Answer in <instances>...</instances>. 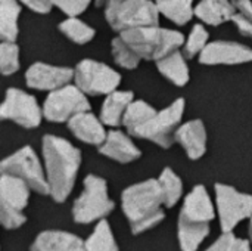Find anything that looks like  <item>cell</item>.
I'll list each match as a JSON object with an SVG mask.
<instances>
[{
  "label": "cell",
  "instance_id": "24",
  "mask_svg": "<svg viewBox=\"0 0 252 251\" xmlns=\"http://www.w3.org/2000/svg\"><path fill=\"white\" fill-rule=\"evenodd\" d=\"M157 114V109L145 101H133L123 118V124L127 132L136 138L137 132Z\"/></svg>",
  "mask_w": 252,
  "mask_h": 251
},
{
  "label": "cell",
  "instance_id": "22",
  "mask_svg": "<svg viewBox=\"0 0 252 251\" xmlns=\"http://www.w3.org/2000/svg\"><path fill=\"white\" fill-rule=\"evenodd\" d=\"M157 68L167 80L173 84L183 87L189 81V67L186 64V56L177 50L168 53L167 56L157 61Z\"/></svg>",
  "mask_w": 252,
  "mask_h": 251
},
{
  "label": "cell",
  "instance_id": "40",
  "mask_svg": "<svg viewBox=\"0 0 252 251\" xmlns=\"http://www.w3.org/2000/svg\"><path fill=\"white\" fill-rule=\"evenodd\" d=\"M250 238H251V243H252V215L250 216Z\"/></svg>",
  "mask_w": 252,
  "mask_h": 251
},
{
  "label": "cell",
  "instance_id": "6",
  "mask_svg": "<svg viewBox=\"0 0 252 251\" xmlns=\"http://www.w3.org/2000/svg\"><path fill=\"white\" fill-rule=\"evenodd\" d=\"M74 81L86 95L100 96L117 90L121 75L106 64L94 59H83L74 68Z\"/></svg>",
  "mask_w": 252,
  "mask_h": 251
},
{
  "label": "cell",
  "instance_id": "13",
  "mask_svg": "<svg viewBox=\"0 0 252 251\" xmlns=\"http://www.w3.org/2000/svg\"><path fill=\"white\" fill-rule=\"evenodd\" d=\"M74 78V70L66 67L49 65L44 62L32 64L25 72V83L35 90H56L66 86Z\"/></svg>",
  "mask_w": 252,
  "mask_h": 251
},
{
  "label": "cell",
  "instance_id": "8",
  "mask_svg": "<svg viewBox=\"0 0 252 251\" xmlns=\"http://www.w3.org/2000/svg\"><path fill=\"white\" fill-rule=\"evenodd\" d=\"M0 172L24 179L32 191L41 195H50L47 176L31 146H24L4 158L0 164Z\"/></svg>",
  "mask_w": 252,
  "mask_h": 251
},
{
  "label": "cell",
  "instance_id": "10",
  "mask_svg": "<svg viewBox=\"0 0 252 251\" xmlns=\"http://www.w3.org/2000/svg\"><path fill=\"white\" fill-rule=\"evenodd\" d=\"M216 201L223 232H232L252 215V195L242 194L233 186L216 183Z\"/></svg>",
  "mask_w": 252,
  "mask_h": 251
},
{
  "label": "cell",
  "instance_id": "35",
  "mask_svg": "<svg viewBox=\"0 0 252 251\" xmlns=\"http://www.w3.org/2000/svg\"><path fill=\"white\" fill-rule=\"evenodd\" d=\"M0 222L6 229H18L27 222V217L22 212L0 207Z\"/></svg>",
  "mask_w": 252,
  "mask_h": 251
},
{
  "label": "cell",
  "instance_id": "7",
  "mask_svg": "<svg viewBox=\"0 0 252 251\" xmlns=\"http://www.w3.org/2000/svg\"><path fill=\"white\" fill-rule=\"evenodd\" d=\"M86 111H90V102L77 84L52 90L43 104V115L52 123L69 121L74 115Z\"/></svg>",
  "mask_w": 252,
  "mask_h": 251
},
{
  "label": "cell",
  "instance_id": "23",
  "mask_svg": "<svg viewBox=\"0 0 252 251\" xmlns=\"http://www.w3.org/2000/svg\"><path fill=\"white\" fill-rule=\"evenodd\" d=\"M210 234V223H193L179 219L177 237L182 251H196Z\"/></svg>",
  "mask_w": 252,
  "mask_h": 251
},
{
  "label": "cell",
  "instance_id": "14",
  "mask_svg": "<svg viewBox=\"0 0 252 251\" xmlns=\"http://www.w3.org/2000/svg\"><path fill=\"white\" fill-rule=\"evenodd\" d=\"M214 217L216 212L207 188L204 185H196L185 198L179 219L193 223H210Z\"/></svg>",
  "mask_w": 252,
  "mask_h": 251
},
{
  "label": "cell",
  "instance_id": "32",
  "mask_svg": "<svg viewBox=\"0 0 252 251\" xmlns=\"http://www.w3.org/2000/svg\"><path fill=\"white\" fill-rule=\"evenodd\" d=\"M208 37H210V34L204 25H201V24L193 25L188 40L185 41V56L190 59V58L196 56L198 53H201L205 49V46L208 44Z\"/></svg>",
  "mask_w": 252,
  "mask_h": 251
},
{
  "label": "cell",
  "instance_id": "33",
  "mask_svg": "<svg viewBox=\"0 0 252 251\" xmlns=\"http://www.w3.org/2000/svg\"><path fill=\"white\" fill-rule=\"evenodd\" d=\"M205 251H251L247 240L235 237L232 232H223V235Z\"/></svg>",
  "mask_w": 252,
  "mask_h": 251
},
{
  "label": "cell",
  "instance_id": "20",
  "mask_svg": "<svg viewBox=\"0 0 252 251\" xmlns=\"http://www.w3.org/2000/svg\"><path fill=\"white\" fill-rule=\"evenodd\" d=\"M236 12L233 0H201L195 6V16L213 27L232 21Z\"/></svg>",
  "mask_w": 252,
  "mask_h": 251
},
{
  "label": "cell",
  "instance_id": "34",
  "mask_svg": "<svg viewBox=\"0 0 252 251\" xmlns=\"http://www.w3.org/2000/svg\"><path fill=\"white\" fill-rule=\"evenodd\" d=\"M52 1L53 6L61 9L68 16H78L92 3V0H52Z\"/></svg>",
  "mask_w": 252,
  "mask_h": 251
},
{
  "label": "cell",
  "instance_id": "18",
  "mask_svg": "<svg viewBox=\"0 0 252 251\" xmlns=\"http://www.w3.org/2000/svg\"><path fill=\"white\" fill-rule=\"evenodd\" d=\"M30 185L13 175L0 176V207L24 212L30 200Z\"/></svg>",
  "mask_w": 252,
  "mask_h": 251
},
{
  "label": "cell",
  "instance_id": "36",
  "mask_svg": "<svg viewBox=\"0 0 252 251\" xmlns=\"http://www.w3.org/2000/svg\"><path fill=\"white\" fill-rule=\"evenodd\" d=\"M22 4H25L27 7H30L32 12L35 13H49L53 7V1L52 0H19Z\"/></svg>",
  "mask_w": 252,
  "mask_h": 251
},
{
  "label": "cell",
  "instance_id": "12",
  "mask_svg": "<svg viewBox=\"0 0 252 251\" xmlns=\"http://www.w3.org/2000/svg\"><path fill=\"white\" fill-rule=\"evenodd\" d=\"M252 62V49L236 43L217 40L208 43L199 53V64L202 65H239Z\"/></svg>",
  "mask_w": 252,
  "mask_h": 251
},
{
  "label": "cell",
  "instance_id": "21",
  "mask_svg": "<svg viewBox=\"0 0 252 251\" xmlns=\"http://www.w3.org/2000/svg\"><path fill=\"white\" fill-rule=\"evenodd\" d=\"M133 92L123 90H114L112 93L106 95L100 109V120L103 121V124L111 127L123 124L124 114L128 105L133 102Z\"/></svg>",
  "mask_w": 252,
  "mask_h": 251
},
{
  "label": "cell",
  "instance_id": "3",
  "mask_svg": "<svg viewBox=\"0 0 252 251\" xmlns=\"http://www.w3.org/2000/svg\"><path fill=\"white\" fill-rule=\"evenodd\" d=\"M142 59L158 61L185 44V36L177 30L158 25L137 27L120 33Z\"/></svg>",
  "mask_w": 252,
  "mask_h": 251
},
{
  "label": "cell",
  "instance_id": "2",
  "mask_svg": "<svg viewBox=\"0 0 252 251\" xmlns=\"http://www.w3.org/2000/svg\"><path fill=\"white\" fill-rule=\"evenodd\" d=\"M164 194L158 179L131 185L121 195V207L130 223L133 235L143 234L165 219L162 210Z\"/></svg>",
  "mask_w": 252,
  "mask_h": 251
},
{
  "label": "cell",
  "instance_id": "16",
  "mask_svg": "<svg viewBox=\"0 0 252 251\" xmlns=\"http://www.w3.org/2000/svg\"><path fill=\"white\" fill-rule=\"evenodd\" d=\"M99 152L117 163L127 164L140 158L142 151L133 143V141L120 130H111L105 142L99 146Z\"/></svg>",
  "mask_w": 252,
  "mask_h": 251
},
{
  "label": "cell",
  "instance_id": "25",
  "mask_svg": "<svg viewBox=\"0 0 252 251\" xmlns=\"http://www.w3.org/2000/svg\"><path fill=\"white\" fill-rule=\"evenodd\" d=\"M19 0H0V38L15 41L18 37V18L21 13Z\"/></svg>",
  "mask_w": 252,
  "mask_h": 251
},
{
  "label": "cell",
  "instance_id": "28",
  "mask_svg": "<svg viewBox=\"0 0 252 251\" xmlns=\"http://www.w3.org/2000/svg\"><path fill=\"white\" fill-rule=\"evenodd\" d=\"M158 182L161 185L162 194H164V206L165 209H171L177 204V201L180 200L182 194H183V183L182 179L170 169L165 167L159 178Z\"/></svg>",
  "mask_w": 252,
  "mask_h": 251
},
{
  "label": "cell",
  "instance_id": "5",
  "mask_svg": "<svg viewBox=\"0 0 252 251\" xmlns=\"http://www.w3.org/2000/svg\"><path fill=\"white\" fill-rule=\"evenodd\" d=\"M115 209V203L108 195V183L105 179L89 175L84 179V189L72 206V219L75 223L87 225L102 220Z\"/></svg>",
  "mask_w": 252,
  "mask_h": 251
},
{
  "label": "cell",
  "instance_id": "31",
  "mask_svg": "<svg viewBox=\"0 0 252 251\" xmlns=\"http://www.w3.org/2000/svg\"><path fill=\"white\" fill-rule=\"evenodd\" d=\"M0 70L3 75L15 74L19 70V47L15 44V41H1Z\"/></svg>",
  "mask_w": 252,
  "mask_h": 251
},
{
  "label": "cell",
  "instance_id": "38",
  "mask_svg": "<svg viewBox=\"0 0 252 251\" xmlns=\"http://www.w3.org/2000/svg\"><path fill=\"white\" fill-rule=\"evenodd\" d=\"M238 12L244 13L248 19L252 21V1L251 0H233Z\"/></svg>",
  "mask_w": 252,
  "mask_h": 251
},
{
  "label": "cell",
  "instance_id": "19",
  "mask_svg": "<svg viewBox=\"0 0 252 251\" xmlns=\"http://www.w3.org/2000/svg\"><path fill=\"white\" fill-rule=\"evenodd\" d=\"M30 251H86V241L63 231H44L32 243Z\"/></svg>",
  "mask_w": 252,
  "mask_h": 251
},
{
  "label": "cell",
  "instance_id": "37",
  "mask_svg": "<svg viewBox=\"0 0 252 251\" xmlns=\"http://www.w3.org/2000/svg\"><path fill=\"white\" fill-rule=\"evenodd\" d=\"M232 21H233V24L236 25V28L239 30V33L241 34H244V36H248V37H251L252 38V21L251 19H248L244 13H241V12H236L235 13V16L232 18Z\"/></svg>",
  "mask_w": 252,
  "mask_h": 251
},
{
  "label": "cell",
  "instance_id": "15",
  "mask_svg": "<svg viewBox=\"0 0 252 251\" xmlns=\"http://www.w3.org/2000/svg\"><path fill=\"white\" fill-rule=\"evenodd\" d=\"M68 129L78 141L94 146H100L108 136L103 127V121L90 111L74 115L68 121Z\"/></svg>",
  "mask_w": 252,
  "mask_h": 251
},
{
  "label": "cell",
  "instance_id": "4",
  "mask_svg": "<svg viewBox=\"0 0 252 251\" xmlns=\"http://www.w3.org/2000/svg\"><path fill=\"white\" fill-rule=\"evenodd\" d=\"M105 19L114 31L159 25V10L152 0H109L105 6Z\"/></svg>",
  "mask_w": 252,
  "mask_h": 251
},
{
  "label": "cell",
  "instance_id": "1",
  "mask_svg": "<svg viewBox=\"0 0 252 251\" xmlns=\"http://www.w3.org/2000/svg\"><path fill=\"white\" fill-rule=\"evenodd\" d=\"M43 158L50 197L55 203H65L81 166V152L66 139L46 135L43 138Z\"/></svg>",
  "mask_w": 252,
  "mask_h": 251
},
{
  "label": "cell",
  "instance_id": "11",
  "mask_svg": "<svg viewBox=\"0 0 252 251\" xmlns=\"http://www.w3.org/2000/svg\"><path fill=\"white\" fill-rule=\"evenodd\" d=\"M0 117L1 120L13 121L25 129H34L41 123V117L44 115L32 95L19 89H7L0 107Z\"/></svg>",
  "mask_w": 252,
  "mask_h": 251
},
{
  "label": "cell",
  "instance_id": "30",
  "mask_svg": "<svg viewBox=\"0 0 252 251\" xmlns=\"http://www.w3.org/2000/svg\"><path fill=\"white\" fill-rule=\"evenodd\" d=\"M111 49H112V56L115 59V62L126 70H136L139 67L140 62V56L136 53V50L120 36L115 37L111 43Z\"/></svg>",
  "mask_w": 252,
  "mask_h": 251
},
{
  "label": "cell",
  "instance_id": "29",
  "mask_svg": "<svg viewBox=\"0 0 252 251\" xmlns=\"http://www.w3.org/2000/svg\"><path fill=\"white\" fill-rule=\"evenodd\" d=\"M58 28L65 37H68L71 41H74L77 44L89 43L96 34V31L90 25L80 21L77 16H69L68 19L62 21Z\"/></svg>",
  "mask_w": 252,
  "mask_h": 251
},
{
  "label": "cell",
  "instance_id": "26",
  "mask_svg": "<svg viewBox=\"0 0 252 251\" xmlns=\"http://www.w3.org/2000/svg\"><path fill=\"white\" fill-rule=\"evenodd\" d=\"M159 13L177 25L188 24L193 13V0H154Z\"/></svg>",
  "mask_w": 252,
  "mask_h": 251
},
{
  "label": "cell",
  "instance_id": "39",
  "mask_svg": "<svg viewBox=\"0 0 252 251\" xmlns=\"http://www.w3.org/2000/svg\"><path fill=\"white\" fill-rule=\"evenodd\" d=\"M94 1H96V6L97 7H105L109 3V0H94Z\"/></svg>",
  "mask_w": 252,
  "mask_h": 251
},
{
  "label": "cell",
  "instance_id": "17",
  "mask_svg": "<svg viewBox=\"0 0 252 251\" xmlns=\"http://www.w3.org/2000/svg\"><path fill=\"white\" fill-rule=\"evenodd\" d=\"M174 138L190 160H199L207 151V130L201 120H190L182 124Z\"/></svg>",
  "mask_w": 252,
  "mask_h": 251
},
{
  "label": "cell",
  "instance_id": "27",
  "mask_svg": "<svg viewBox=\"0 0 252 251\" xmlns=\"http://www.w3.org/2000/svg\"><path fill=\"white\" fill-rule=\"evenodd\" d=\"M86 251H120L106 220H99L93 234L86 240Z\"/></svg>",
  "mask_w": 252,
  "mask_h": 251
},
{
  "label": "cell",
  "instance_id": "9",
  "mask_svg": "<svg viewBox=\"0 0 252 251\" xmlns=\"http://www.w3.org/2000/svg\"><path fill=\"white\" fill-rule=\"evenodd\" d=\"M185 112V99H176L167 108L157 111V114L137 132L136 138L146 139L161 148L168 149L176 141V132Z\"/></svg>",
  "mask_w": 252,
  "mask_h": 251
}]
</instances>
